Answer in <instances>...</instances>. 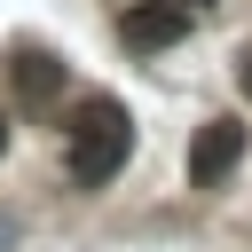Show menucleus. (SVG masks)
Instances as JSON below:
<instances>
[{"label": "nucleus", "mask_w": 252, "mask_h": 252, "mask_svg": "<svg viewBox=\"0 0 252 252\" xmlns=\"http://www.w3.org/2000/svg\"><path fill=\"white\" fill-rule=\"evenodd\" d=\"M126 158H134V118H126L110 94H87L79 118H71V150H63L71 181H79V189H102Z\"/></svg>", "instance_id": "1"}, {"label": "nucleus", "mask_w": 252, "mask_h": 252, "mask_svg": "<svg viewBox=\"0 0 252 252\" xmlns=\"http://www.w3.org/2000/svg\"><path fill=\"white\" fill-rule=\"evenodd\" d=\"M236 158H244V126H236V118H205L197 142H189V181H197V189H220V181L236 173Z\"/></svg>", "instance_id": "2"}, {"label": "nucleus", "mask_w": 252, "mask_h": 252, "mask_svg": "<svg viewBox=\"0 0 252 252\" xmlns=\"http://www.w3.org/2000/svg\"><path fill=\"white\" fill-rule=\"evenodd\" d=\"M118 32H126V47H173V39L189 32V16L165 8V0H134V8L118 16Z\"/></svg>", "instance_id": "3"}, {"label": "nucleus", "mask_w": 252, "mask_h": 252, "mask_svg": "<svg viewBox=\"0 0 252 252\" xmlns=\"http://www.w3.org/2000/svg\"><path fill=\"white\" fill-rule=\"evenodd\" d=\"M16 94L39 110V102H55L63 94V63L55 55H16Z\"/></svg>", "instance_id": "4"}, {"label": "nucleus", "mask_w": 252, "mask_h": 252, "mask_svg": "<svg viewBox=\"0 0 252 252\" xmlns=\"http://www.w3.org/2000/svg\"><path fill=\"white\" fill-rule=\"evenodd\" d=\"M236 87H244V94H252V39H244V47H236Z\"/></svg>", "instance_id": "5"}, {"label": "nucleus", "mask_w": 252, "mask_h": 252, "mask_svg": "<svg viewBox=\"0 0 252 252\" xmlns=\"http://www.w3.org/2000/svg\"><path fill=\"white\" fill-rule=\"evenodd\" d=\"M165 8H181V16H189V8H213V0H165Z\"/></svg>", "instance_id": "6"}]
</instances>
